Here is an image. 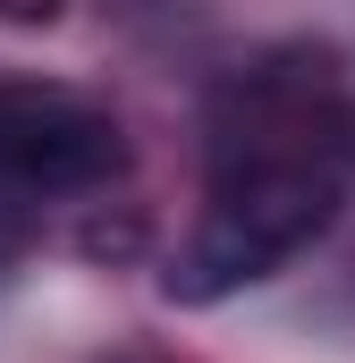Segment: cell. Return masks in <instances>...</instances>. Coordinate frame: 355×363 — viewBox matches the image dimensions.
Returning <instances> with one entry per match:
<instances>
[{"instance_id":"cell-1","label":"cell","mask_w":355,"mask_h":363,"mask_svg":"<svg viewBox=\"0 0 355 363\" xmlns=\"http://www.w3.org/2000/svg\"><path fill=\"white\" fill-rule=\"evenodd\" d=\"M339 220V169L313 161V152H254V161H229L195 237L178 245V262L161 271L170 304H220L254 279L288 271L322 228Z\"/></svg>"},{"instance_id":"cell-2","label":"cell","mask_w":355,"mask_h":363,"mask_svg":"<svg viewBox=\"0 0 355 363\" xmlns=\"http://www.w3.org/2000/svg\"><path fill=\"white\" fill-rule=\"evenodd\" d=\"M127 169L110 110L68 85H0V186L9 194H85Z\"/></svg>"}]
</instances>
